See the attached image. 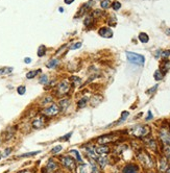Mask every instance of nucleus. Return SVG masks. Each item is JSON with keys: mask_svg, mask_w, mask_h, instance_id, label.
I'll use <instances>...</instances> for the list:
<instances>
[{"mask_svg": "<svg viewBox=\"0 0 170 173\" xmlns=\"http://www.w3.org/2000/svg\"><path fill=\"white\" fill-rule=\"evenodd\" d=\"M160 139L164 145H170V133L166 130H160Z\"/></svg>", "mask_w": 170, "mask_h": 173, "instance_id": "obj_9", "label": "nucleus"}, {"mask_svg": "<svg viewBox=\"0 0 170 173\" xmlns=\"http://www.w3.org/2000/svg\"><path fill=\"white\" fill-rule=\"evenodd\" d=\"M31 125L34 130H40V128H42L45 125V118L42 117V116L41 117H37L36 119L32 120Z\"/></svg>", "mask_w": 170, "mask_h": 173, "instance_id": "obj_8", "label": "nucleus"}, {"mask_svg": "<svg viewBox=\"0 0 170 173\" xmlns=\"http://www.w3.org/2000/svg\"><path fill=\"white\" fill-rule=\"evenodd\" d=\"M98 34L102 38H112L113 37V31L111 28L109 27H101L98 30Z\"/></svg>", "mask_w": 170, "mask_h": 173, "instance_id": "obj_10", "label": "nucleus"}, {"mask_svg": "<svg viewBox=\"0 0 170 173\" xmlns=\"http://www.w3.org/2000/svg\"><path fill=\"white\" fill-rule=\"evenodd\" d=\"M152 117H154V116H152V114H151V112H148V116H147V118H146V120H150V119H152Z\"/></svg>", "mask_w": 170, "mask_h": 173, "instance_id": "obj_45", "label": "nucleus"}, {"mask_svg": "<svg viewBox=\"0 0 170 173\" xmlns=\"http://www.w3.org/2000/svg\"><path fill=\"white\" fill-rule=\"evenodd\" d=\"M138 159H139V161L141 162V163L143 164V165L145 166V167H147V168H150V167H152V165H154V163H152V160H151V157H150V155L149 154H147L146 152H140L138 154Z\"/></svg>", "mask_w": 170, "mask_h": 173, "instance_id": "obj_3", "label": "nucleus"}, {"mask_svg": "<svg viewBox=\"0 0 170 173\" xmlns=\"http://www.w3.org/2000/svg\"><path fill=\"white\" fill-rule=\"evenodd\" d=\"M17 92H18L19 95H24L25 92H26V88H25L24 86L18 87V89H17Z\"/></svg>", "mask_w": 170, "mask_h": 173, "instance_id": "obj_34", "label": "nucleus"}, {"mask_svg": "<svg viewBox=\"0 0 170 173\" xmlns=\"http://www.w3.org/2000/svg\"><path fill=\"white\" fill-rule=\"evenodd\" d=\"M126 58H127L128 62L132 63V64L138 65V66H142L144 65L145 63V58L141 54L135 53V52H126Z\"/></svg>", "mask_w": 170, "mask_h": 173, "instance_id": "obj_2", "label": "nucleus"}, {"mask_svg": "<svg viewBox=\"0 0 170 173\" xmlns=\"http://www.w3.org/2000/svg\"><path fill=\"white\" fill-rule=\"evenodd\" d=\"M62 163H63V165H64L65 167L68 168V169H70V170H74V169H75V167H76L75 160L72 159V157H62Z\"/></svg>", "mask_w": 170, "mask_h": 173, "instance_id": "obj_6", "label": "nucleus"}, {"mask_svg": "<svg viewBox=\"0 0 170 173\" xmlns=\"http://www.w3.org/2000/svg\"><path fill=\"white\" fill-rule=\"evenodd\" d=\"M48 82H49V79H48V76L47 75H42V77L39 79V82H40L41 85H47Z\"/></svg>", "mask_w": 170, "mask_h": 173, "instance_id": "obj_30", "label": "nucleus"}, {"mask_svg": "<svg viewBox=\"0 0 170 173\" xmlns=\"http://www.w3.org/2000/svg\"><path fill=\"white\" fill-rule=\"evenodd\" d=\"M71 82H74L75 85H78L82 82V79H80L79 77H76V76H72V77H71Z\"/></svg>", "mask_w": 170, "mask_h": 173, "instance_id": "obj_38", "label": "nucleus"}, {"mask_svg": "<svg viewBox=\"0 0 170 173\" xmlns=\"http://www.w3.org/2000/svg\"><path fill=\"white\" fill-rule=\"evenodd\" d=\"M128 115H130V113H128V112H123V113H122V115H121V118H120V120H119V122L118 123H121V122H123L124 120L126 119V118L128 117Z\"/></svg>", "mask_w": 170, "mask_h": 173, "instance_id": "obj_35", "label": "nucleus"}, {"mask_svg": "<svg viewBox=\"0 0 170 173\" xmlns=\"http://www.w3.org/2000/svg\"><path fill=\"white\" fill-rule=\"evenodd\" d=\"M158 167H159V170L161 172H166L167 169H168V161H167L165 157H162V159L159 161V164H158Z\"/></svg>", "mask_w": 170, "mask_h": 173, "instance_id": "obj_12", "label": "nucleus"}, {"mask_svg": "<svg viewBox=\"0 0 170 173\" xmlns=\"http://www.w3.org/2000/svg\"><path fill=\"white\" fill-rule=\"evenodd\" d=\"M87 169H88V165H86V164H82L79 167V173H87Z\"/></svg>", "mask_w": 170, "mask_h": 173, "instance_id": "obj_36", "label": "nucleus"}, {"mask_svg": "<svg viewBox=\"0 0 170 173\" xmlns=\"http://www.w3.org/2000/svg\"><path fill=\"white\" fill-rule=\"evenodd\" d=\"M154 79L156 80H162L163 79V73L161 72V70H157L156 72H154Z\"/></svg>", "mask_w": 170, "mask_h": 173, "instance_id": "obj_27", "label": "nucleus"}, {"mask_svg": "<svg viewBox=\"0 0 170 173\" xmlns=\"http://www.w3.org/2000/svg\"><path fill=\"white\" fill-rule=\"evenodd\" d=\"M13 71V68L10 67H4L0 69V75H4V74H10L12 73Z\"/></svg>", "mask_w": 170, "mask_h": 173, "instance_id": "obj_25", "label": "nucleus"}, {"mask_svg": "<svg viewBox=\"0 0 170 173\" xmlns=\"http://www.w3.org/2000/svg\"><path fill=\"white\" fill-rule=\"evenodd\" d=\"M64 2H65V3H66V4H68V5H69V4H71V3H72V2H74V0H64Z\"/></svg>", "mask_w": 170, "mask_h": 173, "instance_id": "obj_47", "label": "nucleus"}, {"mask_svg": "<svg viewBox=\"0 0 170 173\" xmlns=\"http://www.w3.org/2000/svg\"><path fill=\"white\" fill-rule=\"evenodd\" d=\"M101 15H102V13H101V10H94V13H93V16H94V17L101 16Z\"/></svg>", "mask_w": 170, "mask_h": 173, "instance_id": "obj_41", "label": "nucleus"}, {"mask_svg": "<svg viewBox=\"0 0 170 173\" xmlns=\"http://www.w3.org/2000/svg\"><path fill=\"white\" fill-rule=\"evenodd\" d=\"M19 173H32L31 171H28V170H24V171H21V172H19Z\"/></svg>", "mask_w": 170, "mask_h": 173, "instance_id": "obj_48", "label": "nucleus"}, {"mask_svg": "<svg viewBox=\"0 0 170 173\" xmlns=\"http://www.w3.org/2000/svg\"><path fill=\"white\" fill-rule=\"evenodd\" d=\"M87 103H88V98H87V97H82V99L78 101L77 106H78V108L82 109V108H85V106H87Z\"/></svg>", "mask_w": 170, "mask_h": 173, "instance_id": "obj_24", "label": "nucleus"}, {"mask_svg": "<svg viewBox=\"0 0 170 173\" xmlns=\"http://www.w3.org/2000/svg\"><path fill=\"white\" fill-rule=\"evenodd\" d=\"M58 60H56V58H52V60H50L48 63L46 64V66H47V68H55L56 66H58Z\"/></svg>", "mask_w": 170, "mask_h": 173, "instance_id": "obj_22", "label": "nucleus"}, {"mask_svg": "<svg viewBox=\"0 0 170 173\" xmlns=\"http://www.w3.org/2000/svg\"><path fill=\"white\" fill-rule=\"evenodd\" d=\"M12 152V148H6L5 150H4V153H3V157H8L10 155V153Z\"/></svg>", "mask_w": 170, "mask_h": 173, "instance_id": "obj_40", "label": "nucleus"}, {"mask_svg": "<svg viewBox=\"0 0 170 173\" xmlns=\"http://www.w3.org/2000/svg\"><path fill=\"white\" fill-rule=\"evenodd\" d=\"M70 153H72V154L74 155V157H76V160H77V162H79V163H82V157H80L79 152H78L77 150L72 149V150H70Z\"/></svg>", "mask_w": 170, "mask_h": 173, "instance_id": "obj_26", "label": "nucleus"}, {"mask_svg": "<svg viewBox=\"0 0 170 173\" xmlns=\"http://www.w3.org/2000/svg\"><path fill=\"white\" fill-rule=\"evenodd\" d=\"M92 24H93V16L87 17L86 20H85V25L90 27V26H92Z\"/></svg>", "mask_w": 170, "mask_h": 173, "instance_id": "obj_29", "label": "nucleus"}, {"mask_svg": "<svg viewBox=\"0 0 170 173\" xmlns=\"http://www.w3.org/2000/svg\"><path fill=\"white\" fill-rule=\"evenodd\" d=\"M112 7H113V10H120V8H121V3L119 1H114V2H113V4H112Z\"/></svg>", "mask_w": 170, "mask_h": 173, "instance_id": "obj_33", "label": "nucleus"}, {"mask_svg": "<svg viewBox=\"0 0 170 173\" xmlns=\"http://www.w3.org/2000/svg\"><path fill=\"white\" fill-rule=\"evenodd\" d=\"M95 151H96L97 155H106L110 152V148H109L108 146H104V145L98 146V147L95 148Z\"/></svg>", "mask_w": 170, "mask_h": 173, "instance_id": "obj_14", "label": "nucleus"}, {"mask_svg": "<svg viewBox=\"0 0 170 173\" xmlns=\"http://www.w3.org/2000/svg\"><path fill=\"white\" fill-rule=\"evenodd\" d=\"M46 168L49 170V171H54V170L58 169V164H56L54 161H52V160H50V161H48V163H47Z\"/></svg>", "mask_w": 170, "mask_h": 173, "instance_id": "obj_17", "label": "nucleus"}, {"mask_svg": "<svg viewBox=\"0 0 170 173\" xmlns=\"http://www.w3.org/2000/svg\"><path fill=\"white\" fill-rule=\"evenodd\" d=\"M41 70L39 69V70H31V71L27 72V73H26V78H27V79H32V78H34L38 75V73Z\"/></svg>", "mask_w": 170, "mask_h": 173, "instance_id": "obj_18", "label": "nucleus"}, {"mask_svg": "<svg viewBox=\"0 0 170 173\" xmlns=\"http://www.w3.org/2000/svg\"><path fill=\"white\" fill-rule=\"evenodd\" d=\"M100 5H101L102 8L106 10V8H109L111 6V1L110 0H102L101 3H100Z\"/></svg>", "mask_w": 170, "mask_h": 173, "instance_id": "obj_28", "label": "nucleus"}, {"mask_svg": "<svg viewBox=\"0 0 170 173\" xmlns=\"http://www.w3.org/2000/svg\"><path fill=\"white\" fill-rule=\"evenodd\" d=\"M62 149H63L62 146H61V145H56L55 147H53L51 149V153H52V154H56V153L62 151Z\"/></svg>", "mask_w": 170, "mask_h": 173, "instance_id": "obj_31", "label": "nucleus"}, {"mask_svg": "<svg viewBox=\"0 0 170 173\" xmlns=\"http://www.w3.org/2000/svg\"><path fill=\"white\" fill-rule=\"evenodd\" d=\"M45 53H46V46L41 45L38 49V55L40 56V58H42V56L45 55Z\"/></svg>", "mask_w": 170, "mask_h": 173, "instance_id": "obj_23", "label": "nucleus"}, {"mask_svg": "<svg viewBox=\"0 0 170 173\" xmlns=\"http://www.w3.org/2000/svg\"><path fill=\"white\" fill-rule=\"evenodd\" d=\"M116 139H117V137H115V136H113V135L102 136V137H99L97 139V143L100 144V145H104V144L112 143V142H114Z\"/></svg>", "mask_w": 170, "mask_h": 173, "instance_id": "obj_7", "label": "nucleus"}, {"mask_svg": "<svg viewBox=\"0 0 170 173\" xmlns=\"http://www.w3.org/2000/svg\"><path fill=\"white\" fill-rule=\"evenodd\" d=\"M97 163L101 168H104L108 164V157H106V155H100L99 157H97Z\"/></svg>", "mask_w": 170, "mask_h": 173, "instance_id": "obj_16", "label": "nucleus"}, {"mask_svg": "<svg viewBox=\"0 0 170 173\" xmlns=\"http://www.w3.org/2000/svg\"><path fill=\"white\" fill-rule=\"evenodd\" d=\"M123 173H139V168L134 164H128L124 167Z\"/></svg>", "mask_w": 170, "mask_h": 173, "instance_id": "obj_13", "label": "nucleus"}, {"mask_svg": "<svg viewBox=\"0 0 170 173\" xmlns=\"http://www.w3.org/2000/svg\"><path fill=\"white\" fill-rule=\"evenodd\" d=\"M24 62L26 63V64H29V63L31 62V58H24Z\"/></svg>", "mask_w": 170, "mask_h": 173, "instance_id": "obj_46", "label": "nucleus"}, {"mask_svg": "<svg viewBox=\"0 0 170 173\" xmlns=\"http://www.w3.org/2000/svg\"><path fill=\"white\" fill-rule=\"evenodd\" d=\"M1 157H2V154H1V152H0V159H1Z\"/></svg>", "mask_w": 170, "mask_h": 173, "instance_id": "obj_51", "label": "nucleus"}, {"mask_svg": "<svg viewBox=\"0 0 170 173\" xmlns=\"http://www.w3.org/2000/svg\"><path fill=\"white\" fill-rule=\"evenodd\" d=\"M157 89H158V86H154V88H152V89L148 90V91H147V93H148V94H151V93H154V92L156 91Z\"/></svg>", "mask_w": 170, "mask_h": 173, "instance_id": "obj_44", "label": "nucleus"}, {"mask_svg": "<svg viewBox=\"0 0 170 173\" xmlns=\"http://www.w3.org/2000/svg\"><path fill=\"white\" fill-rule=\"evenodd\" d=\"M163 153L165 155V159L170 162V145L163 146Z\"/></svg>", "mask_w": 170, "mask_h": 173, "instance_id": "obj_19", "label": "nucleus"}, {"mask_svg": "<svg viewBox=\"0 0 170 173\" xmlns=\"http://www.w3.org/2000/svg\"><path fill=\"white\" fill-rule=\"evenodd\" d=\"M91 173H100V171H99V169L97 168V166L95 165V166H93V170H92V172Z\"/></svg>", "mask_w": 170, "mask_h": 173, "instance_id": "obj_43", "label": "nucleus"}, {"mask_svg": "<svg viewBox=\"0 0 170 173\" xmlns=\"http://www.w3.org/2000/svg\"><path fill=\"white\" fill-rule=\"evenodd\" d=\"M91 4H92L91 2H87V3L82 4V5L80 6L79 10H78V13L76 14L75 18H78V17L84 16V15L86 14L87 12H89V10H90V7H91Z\"/></svg>", "mask_w": 170, "mask_h": 173, "instance_id": "obj_11", "label": "nucleus"}, {"mask_svg": "<svg viewBox=\"0 0 170 173\" xmlns=\"http://www.w3.org/2000/svg\"><path fill=\"white\" fill-rule=\"evenodd\" d=\"M146 144H147L148 147L151 148L152 150H156V149H157V142L154 141V139H148V140H146Z\"/></svg>", "mask_w": 170, "mask_h": 173, "instance_id": "obj_21", "label": "nucleus"}, {"mask_svg": "<svg viewBox=\"0 0 170 173\" xmlns=\"http://www.w3.org/2000/svg\"><path fill=\"white\" fill-rule=\"evenodd\" d=\"M167 173H170V167H168V169H167Z\"/></svg>", "mask_w": 170, "mask_h": 173, "instance_id": "obj_50", "label": "nucleus"}, {"mask_svg": "<svg viewBox=\"0 0 170 173\" xmlns=\"http://www.w3.org/2000/svg\"><path fill=\"white\" fill-rule=\"evenodd\" d=\"M69 99H62L60 101V104H58V108H60V109L62 112H65L67 109V108H68L69 106H70V103H69Z\"/></svg>", "mask_w": 170, "mask_h": 173, "instance_id": "obj_15", "label": "nucleus"}, {"mask_svg": "<svg viewBox=\"0 0 170 173\" xmlns=\"http://www.w3.org/2000/svg\"><path fill=\"white\" fill-rule=\"evenodd\" d=\"M162 56H163V58H168V56H170V50H166V51H163Z\"/></svg>", "mask_w": 170, "mask_h": 173, "instance_id": "obj_42", "label": "nucleus"}, {"mask_svg": "<svg viewBox=\"0 0 170 173\" xmlns=\"http://www.w3.org/2000/svg\"><path fill=\"white\" fill-rule=\"evenodd\" d=\"M166 34H168V36H170V28H168V29L166 30Z\"/></svg>", "mask_w": 170, "mask_h": 173, "instance_id": "obj_49", "label": "nucleus"}, {"mask_svg": "<svg viewBox=\"0 0 170 173\" xmlns=\"http://www.w3.org/2000/svg\"><path fill=\"white\" fill-rule=\"evenodd\" d=\"M61 112L60 108H58V106H56L55 103L51 104L50 106H48V108L44 109L42 112V114L44 116H48V117H52V116H56L58 113Z\"/></svg>", "mask_w": 170, "mask_h": 173, "instance_id": "obj_4", "label": "nucleus"}, {"mask_svg": "<svg viewBox=\"0 0 170 173\" xmlns=\"http://www.w3.org/2000/svg\"><path fill=\"white\" fill-rule=\"evenodd\" d=\"M71 136H72V131L68 133H67V135L63 136V138H60V141H68V140L70 139Z\"/></svg>", "mask_w": 170, "mask_h": 173, "instance_id": "obj_37", "label": "nucleus"}, {"mask_svg": "<svg viewBox=\"0 0 170 173\" xmlns=\"http://www.w3.org/2000/svg\"><path fill=\"white\" fill-rule=\"evenodd\" d=\"M41 151H32V152H28V153H24V154L19 155L18 157H32V155H36L38 153H40Z\"/></svg>", "mask_w": 170, "mask_h": 173, "instance_id": "obj_32", "label": "nucleus"}, {"mask_svg": "<svg viewBox=\"0 0 170 173\" xmlns=\"http://www.w3.org/2000/svg\"><path fill=\"white\" fill-rule=\"evenodd\" d=\"M150 133V128L146 125H136L134 127L130 128V133L134 137L143 138Z\"/></svg>", "mask_w": 170, "mask_h": 173, "instance_id": "obj_1", "label": "nucleus"}, {"mask_svg": "<svg viewBox=\"0 0 170 173\" xmlns=\"http://www.w3.org/2000/svg\"><path fill=\"white\" fill-rule=\"evenodd\" d=\"M70 89H71V85L69 84L67 80H64V82H62L58 86V90H56V92H58V96L66 95V94L70 91Z\"/></svg>", "mask_w": 170, "mask_h": 173, "instance_id": "obj_5", "label": "nucleus"}, {"mask_svg": "<svg viewBox=\"0 0 170 173\" xmlns=\"http://www.w3.org/2000/svg\"><path fill=\"white\" fill-rule=\"evenodd\" d=\"M80 47H82V43L77 42V43L73 44L72 46H70V49L71 50H75V49H78V48H80Z\"/></svg>", "mask_w": 170, "mask_h": 173, "instance_id": "obj_39", "label": "nucleus"}, {"mask_svg": "<svg viewBox=\"0 0 170 173\" xmlns=\"http://www.w3.org/2000/svg\"><path fill=\"white\" fill-rule=\"evenodd\" d=\"M139 41L142 43H147L148 41H149V37H148L147 34H145V32H141V34H139Z\"/></svg>", "mask_w": 170, "mask_h": 173, "instance_id": "obj_20", "label": "nucleus"}]
</instances>
